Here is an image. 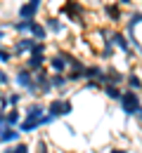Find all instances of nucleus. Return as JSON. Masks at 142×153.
<instances>
[{"instance_id":"f257e3e1","label":"nucleus","mask_w":142,"mask_h":153,"mask_svg":"<svg viewBox=\"0 0 142 153\" xmlns=\"http://www.w3.org/2000/svg\"><path fill=\"white\" fill-rule=\"evenodd\" d=\"M119 106H121V111L125 115L137 118V113L142 111V97H140V92H135V90H123V97H121V101H119Z\"/></svg>"},{"instance_id":"f03ea898","label":"nucleus","mask_w":142,"mask_h":153,"mask_svg":"<svg viewBox=\"0 0 142 153\" xmlns=\"http://www.w3.org/2000/svg\"><path fill=\"white\" fill-rule=\"evenodd\" d=\"M36 73H31L26 66H19L17 68V73H14V82H17V87L24 90V92H29L31 97H38V90H36Z\"/></svg>"},{"instance_id":"7ed1b4c3","label":"nucleus","mask_w":142,"mask_h":153,"mask_svg":"<svg viewBox=\"0 0 142 153\" xmlns=\"http://www.w3.org/2000/svg\"><path fill=\"white\" fill-rule=\"evenodd\" d=\"M74 113V101L71 99H64V97H57L47 104V115H55L57 120L59 118H66V115Z\"/></svg>"},{"instance_id":"20e7f679","label":"nucleus","mask_w":142,"mask_h":153,"mask_svg":"<svg viewBox=\"0 0 142 153\" xmlns=\"http://www.w3.org/2000/svg\"><path fill=\"white\" fill-rule=\"evenodd\" d=\"M43 7V0H26L24 5H19V10H17V14H19V19H36L38 17V12H41Z\"/></svg>"},{"instance_id":"39448f33","label":"nucleus","mask_w":142,"mask_h":153,"mask_svg":"<svg viewBox=\"0 0 142 153\" xmlns=\"http://www.w3.org/2000/svg\"><path fill=\"white\" fill-rule=\"evenodd\" d=\"M62 12L74 21V24H76V21H83V14H85L83 5H81V2H76V0H66L64 7H62Z\"/></svg>"},{"instance_id":"423d86ee","label":"nucleus","mask_w":142,"mask_h":153,"mask_svg":"<svg viewBox=\"0 0 142 153\" xmlns=\"http://www.w3.org/2000/svg\"><path fill=\"white\" fill-rule=\"evenodd\" d=\"M36 42L38 40H33L31 36H21L14 45H12V52H14V57H21V54H31L33 52V47H36Z\"/></svg>"},{"instance_id":"0eeeda50","label":"nucleus","mask_w":142,"mask_h":153,"mask_svg":"<svg viewBox=\"0 0 142 153\" xmlns=\"http://www.w3.org/2000/svg\"><path fill=\"white\" fill-rule=\"evenodd\" d=\"M109 40L114 42V47H116V50H121L123 54H130V52H133V45H130V38H128V36H125L123 31H111Z\"/></svg>"},{"instance_id":"6e6552de","label":"nucleus","mask_w":142,"mask_h":153,"mask_svg":"<svg viewBox=\"0 0 142 153\" xmlns=\"http://www.w3.org/2000/svg\"><path fill=\"white\" fill-rule=\"evenodd\" d=\"M21 141V130L19 127H5L0 132V146H12Z\"/></svg>"},{"instance_id":"1a4fd4ad","label":"nucleus","mask_w":142,"mask_h":153,"mask_svg":"<svg viewBox=\"0 0 142 153\" xmlns=\"http://www.w3.org/2000/svg\"><path fill=\"white\" fill-rule=\"evenodd\" d=\"M47 66L52 68V73H66L71 66H69V61H66V57L62 54V52H57V54H52V57L47 59Z\"/></svg>"},{"instance_id":"9d476101","label":"nucleus","mask_w":142,"mask_h":153,"mask_svg":"<svg viewBox=\"0 0 142 153\" xmlns=\"http://www.w3.org/2000/svg\"><path fill=\"white\" fill-rule=\"evenodd\" d=\"M43 118H29V115H24V120H21V125H19L21 134H31V132H36V130H41V127H45Z\"/></svg>"},{"instance_id":"9b49d317","label":"nucleus","mask_w":142,"mask_h":153,"mask_svg":"<svg viewBox=\"0 0 142 153\" xmlns=\"http://www.w3.org/2000/svg\"><path fill=\"white\" fill-rule=\"evenodd\" d=\"M121 82H125V76H123L119 68L109 66L107 73H104V78H102V87H104V85H119V87H121Z\"/></svg>"},{"instance_id":"f8f14e48","label":"nucleus","mask_w":142,"mask_h":153,"mask_svg":"<svg viewBox=\"0 0 142 153\" xmlns=\"http://www.w3.org/2000/svg\"><path fill=\"white\" fill-rule=\"evenodd\" d=\"M36 90H38V94H50L52 92V82H50V76L45 73V68L36 73Z\"/></svg>"},{"instance_id":"ddd939ff","label":"nucleus","mask_w":142,"mask_h":153,"mask_svg":"<svg viewBox=\"0 0 142 153\" xmlns=\"http://www.w3.org/2000/svg\"><path fill=\"white\" fill-rule=\"evenodd\" d=\"M45 64H47V57H45V54H29V59H26L24 66H26L31 73H38V71L45 68Z\"/></svg>"},{"instance_id":"4468645a","label":"nucleus","mask_w":142,"mask_h":153,"mask_svg":"<svg viewBox=\"0 0 142 153\" xmlns=\"http://www.w3.org/2000/svg\"><path fill=\"white\" fill-rule=\"evenodd\" d=\"M24 115H29V118H43V115H47V106L41 104L38 99H33V101L24 108Z\"/></svg>"},{"instance_id":"2eb2a0df","label":"nucleus","mask_w":142,"mask_h":153,"mask_svg":"<svg viewBox=\"0 0 142 153\" xmlns=\"http://www.w3.org/2000/svg\"><path fill=\"white\" fill-rule=\"evenodd\" d=\"M43 24H45L47 33H55V36H64V31H66V26H64V21L59 17H47Z\"/></svg>"},{"instance_id":"dca6fc26","label":"nucleus","mask_w":142,"mask_h":153,"mask_svg":"<svg viewBox=\"0 0 142 153\" xmlns=\"http://www.w3.org/2000/svg\"><path fill=\"white\" fill-rule=\"evenodd\" d=\"M102 10H104V14H107V19H109V21H121L123 19L121 5H119V2H104Z\"/></svg>"},{"instance_id":"f3484780","label":"nucleus","mask_w":142,"mask_h":153,"mask_svg":"<svg viewBox=\"0 0 142 153\" xmlns=\"http://www.w3.org/2000/svg\"><path fill=\"white\" fill-rule=\"evenodd\" d=\"M104 73H107V68L95 66V64H88V68H85V80H95V82H100V85H102Z\"/></svg>"},{"instance_id":"a211bd4d","label":"nucleus","mask_w":142,"mask_h":153,"mask_svg":"<svg viewBox=\"0 0 142 153\" xmlns=\"http://www.w3.org/2000/svg\"><path fill=\"white\" fill-rule=\"evenodd\" d=\"M31 38L38 40V42H45L47 40V28H45V24L33 19V26H31Z\"/></svg>"},{"instance_id":"6ab92c4d","label":"nucleus","mask_w":142,"mask_h":153,"mask_svg":"<svg viewBox=\"0 0 142 153\" xmlns=\"http://www.w3.org/2000/svg\"><path fill=\"white\" fill-rule=\"evenodd\" d=\"M137 24H142V12H133V14L128 17V21H125V36H133Z\"/></svg>"},{"instance_id":"aec40b11","label":"nucleus","mask_w":142,"mask_h":153,"mask_svg":"<svg viewBox=\"0 0 142 153\" xmlns=\"http://www.w3.org/2000/svg\"><path fill=\"white\" fill-rule=\"evenodd\" d=\"M102 90H104V94L109 97L111 101H121V97H123V90L119 87V85H104Z\"/></svg>"},{"instance_id":"412c9836","label":"nucleus","mask_w":142,"mask_h":153,"mask_svg":"<svg viewBox=\"0 0 142 153\" xmlns=\"http://www.w3.org/2000/svg\"><path fill=\"white\" fill-rule=\"evenodd\" d=\"M21 120H24V115L19 113V108H10L7 111V127H19Z\"/></svg>"},{"instance_id":"4be33fe9","label":"nucleus","mask_w":142,"mask_h":153,"mask_svg":"<svg viewBox=\"0 0 142 153\" xmlns=\"http://www.w3.org/2000/svg\"><path fill=\"white\" fill-rule=\"evenodd\" d=\"M50 82H52V90H64V87L69 85V78L64 76V73H52V76H50Z\"/></svg>"},{"instance_id":"5701e85b","label":"nucleus","mask_w":142,"mask_h":153,"mask_svg":"<svg viewBox=\"0 0 142 153\" xmlns=\"http://www.w3.org/2000/svg\"><path fill=\"white\" fill-rule=\"evenodd\" d=\"M0 153H31V149H29L26 141H19V144H12V146H2Z\"/></svg>"},{"instance_id":"b1692460","label":"nucleus","mask_w":142,"mask_h":153,"mask_svg":"<svg viewBox=\"0 0 142 153\" xmlns=\"http://www.w3.org/2000/svg\"><path fill=\"white\" fill-rule=\"evenodd\" d=\"M125 85H128V90H135V92H142V80L137 73H128L125 76Z\"/></svg>"},{"instance_id":"393cba45","label":"nucleus","mask_w":142,"mask_h":153,"mask_svg":"<svg viewBox=\"0 0 142 153\" xmlns=\"http://www.w3.org/2000/svg\"><path fill=\"white\" fill-rule=\"evenodd\" d=\"M109 36H111V33H109ZM109 36H107V38L102 40V42H104V47H102V52H100V57H102V59H111L114 50H116V47H114V42L109 40Z\"/></svg>"},{"instance_id":"a878e982","label":"nucleus","mask_w":142,"mask_h":153,"mask_svg":"<svg viewBox=\"0 0 142 153\" xmlns=\"http://www.w3.org/2000/svg\"><path fill=\"white\" fill-rule=\"evenodd\" d=\"M7 101H10V108H19V104H21V90L10 92V94H7Z\"/></svg>"},{"instance_id":"bb28decb","label":"nucleus","mask_w":142,"mask_h":153,"mask_svg":"<svg viewBox=\"0 0 142 153\" xmlns=\"http://www.w3.org/2000/svg\"><path fill=\"white\" fill-rule=\"evenodd\" d=\"M14 59V52L7 50V47H0V64H10Z\"/></svg>"},{"instance_id":"cd10ccee","label":"nucleus","mask_w":142,"mask_h":153,"mask_svg":"<svg viewBox=\"0 0 142 153\" xmlns=\"http://www.w3.org/2000/svg\"><path fill=\"white\" fill-rule=\"evenodd\" d=\"M69 82H81V80H85V73L83 71H69Z\"/></svg>"},{"instance_id":"c85d7f7f","label":"nucleus","mask_w":142,"mask_h":153,"mask_svg":"<svg viewBox=\"0 0 142 153\" xmlns=\"http://www.w3.org/2000/svg\"><path fill=\"white\" fill-rule=\"evenodd\" d=\"M36 153H50L47 141H45V139H38V141H36Z\"/></svg>"},{"instance_id":"c756f323","label":"nucleus","mask_w":142,"mask_h":153,"mask_svg":"<svg viewBox=\"0 0 142 153\" xmlns=\"http://www.w3.org/2000/svg\"><path fill=\"white\" fill-rule=\"evenodd\" d=\"M45 50H47V45H45V42H36V47H33V52H31V54H45Z\"/></svg>"},{"instance_id":"7c9ffc66","label":"nucleus","mask_w":142,"mask_h":153,"mask_svg":"<svg viewBox=\"0 0 142 153\" xmlns=\"http://www.w3.org/2000/svg\"><path fill=\"white\" fill-rule=\"evenodd\" d=\"M7 127V111H0V132Z\"/></svg>"},{"instance_id":"2f4dec72","label":"nucleus","mask_w":142,"mask_h":153,"mask_svg":"<svg viewBox=\"0 0 142 153\" xmlns=\"http://www.w3.org/2000/svg\"><path fill=\"white\" fill-rule=\"evenodd\" d=\"M5 85H10V76L0 68V87H5Z\"/></svg>"},{"instance_id":"473e14b6","label":"nucleus","mask_w":142,"mask_h":153,"mask_svg":"<svg viewBox=\"0 0 142 153\" xmlns=\"http://www.w3.org/2000/svg\"><path fill=\"white\" fill-rule=\"evenodd\" d=\"M2 42H5V28L0 26V47H2Z\"/></svg>"},{"instance_id":"72a5a7b5","label":"nucleus","mask_w":142,"mask_h":153,"mask_svg":"<svg viewBox=\"0 0 142 153\" xmlns=\"http://www.w3.org/2000/svg\"><path fill=\"white\" fill-rule=\"evenodd\" d=\"M109 153H128V151H125V149H111Z\"/></svg>"},{"instance_id":"f704fd0d","label":"nucleus","mask_w":142,"mask_h":153,"mask_svg":"<svg viewBox=\"0 0 142 153\" xmlns=\"http://www.w3.org/2000/svg\"><path fill=\"white\" fill-rule=\"evenodd\" d=\"M119 5H133V0H116Z\"/></svg>"},{"instance_id":"c9c22d12","label":"nucleus","mask_w":142,"mask_h":153,"mask_svg":"<svg viewBox=\"0 0 142 153\" xmlns=\"http://www.w3.org/2000/svg\"><path fill=\"white\" fill-rule=\"evenodd\" d=\"M137 120H140V123H142V111H140V113H137Z\"/></svg>"}]
</instances>
